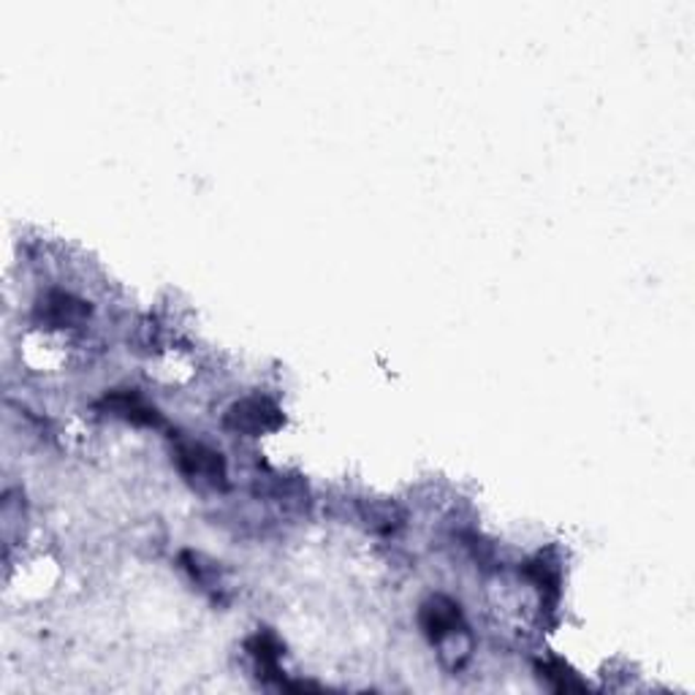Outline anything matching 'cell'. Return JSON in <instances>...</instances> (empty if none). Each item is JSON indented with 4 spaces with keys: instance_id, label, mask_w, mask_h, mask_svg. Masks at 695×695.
Instances as JSON below:
<instances>
[{
    "instance_id": "obj_4",
    "label": "cell",
    "mask_w": 695,
    "mask_h": 695,
    "mask_svg": "<svg viewBox=\"0 0 695 695\" xmlns=\"http://www.w3.org/2000/svg\"><path fill=\"white\" fill-rule=\"evenodd\" d=\"M421 630L427 633V639L434 641V644H443L449 636L462 633V611L460 604H454L445 595H434V598L427 600L421 606Z\"/></svg>"
},
{
    "instance_id": "obj_6",
    "label": "cell",
    "mask_w": 695,
    "mask_h": 695,
    "mask_svg": "<svg viewBox=\"0 0 695 695\" xmlns=\"http://www.w3.org/2000/svg\"><path fill=\"white\" fill-rule=\"evenodd\" d=\"M247 650H251L253 658H256L258 671H264L266 680H277V674H280L277 660H280V654H283L280 641L264 630V633H256L251 641H247Z\"/></svg>"
},
{
    "instance_id": "obj_3",
    "label": "cell",
    "mask_w": 695,
    "mask_h": 695,
    "mask_svg": "<svg viewBox=\"0 0 695 695\" xmlns=\"http://www.w3.org/2000/svg\"><path fill=\"white\" fill-rule=\"evenodd\" d=\"M36 318L49 329L79 327V323H85L90 318V305L68 291H49L38 302Z\"/></svg>"
},
{
    "instance_id": "obj_2",
    "label": "cell",
    "mask_w": 695,
    "mask_h": 695,
    "mask_svg": "<svg viewBox=\"0 0 695 695\" xmlns=\"http://www.w3.org/2000/svg\"><path fill=\"white\" fill-rule=\"evenodd\" d=\"M177 467L190 484L207 486V489H223L225 486L223 454L205 443H179Z\"/></svg>"
},
{
    "instance_id": "obj_8",
    "label": "cell",
    "mask_w": 695,
    "mask_h": 695,
    "mask_svg": "<svg viewBox=\"0 0 695 695\" xmlns=\"http://www.w3.org/2000/svg\"><path fill=\"white\" fill-rule=\"evenodd\" d=\"M541 671H543V676L552 682L554 691H582V685L573 680V674L565 669L563 663H547V665H541Z\"/></svg>"
},
{
    "instance_id": "obj_1",
    "label": "cell",
    "mask_w": 695,
    "mask_h": 695,
    "mask_svg": "<svg viewBox=\"0 0 695 695\" xmlns=\"http://www.w3.org/2000/svg\"><path fill=\"white\" fill-rule=\"evenodd\" d=\"M286 424V416L277 408V402H272L269 397H253L240 399V402L231 405L223 416V427L234 434H247V438H261L266 432H277Z\"/></svg>"
},
{
    "instance_id": "obj_5",
    "label": "cell",
    "mask_w": 695,
    "mask_h": 695,
    "mask_svg": "<svg viewBox=\"0 0 695 695\" xmlns=\"http://www.w3.org/2000/svg\"><path fill=\"white\" fill-rule=\"evenodd\" d=\"M98 408L107 410V413L114 416V419L131 421V424H139V427H161L164 424V419H161L158 410H155L153 405L144 402L142 394H136V391L107 394V397L98 402Z\"/></svg>"
},
{
    "instance_id": "obj_7",
    "label": "cell",
    "mask_w": 695,
    "mask_h": 695,
    "mask_svg": "<svg viewBox=\"0 0 695 695\" xmlns=\"http://www.w3.org/2000/svg\"><path fill=\"white\" fill-rule=\"evenodd\" d=\"M527 576L543 589V593H552V598L560 595V567L554 563H549L547 558H538L536 563L527 565Z\"/></svg>"
}]
</instances>
